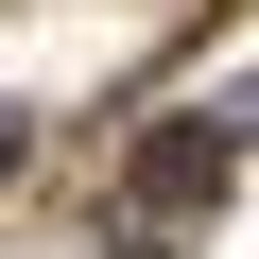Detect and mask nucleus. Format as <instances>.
Listing matches in <instances>:
<instances>
[{
    "label": "nucleus",
    "mask_w": 259,
    "mask_h": 259,
    "mask_svg": "<svg viewBox=\"0 0 259 259\" xmlns=\"http://www.w3.org/2000/svg\"><path fill=\"white\" fill-rule=\"evenodd\" d=\"M139 190L156 207H207L225 190V139H207V121H190V139H139Z\"/></svg>",
    "instance_id": "1"
}]
</instances>
